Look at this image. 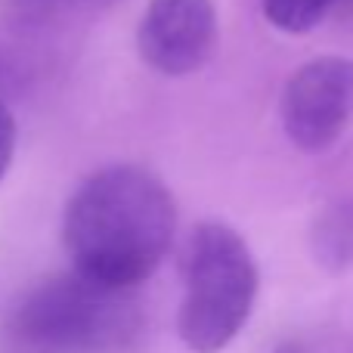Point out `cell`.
Listing matches in <instances>:
<instances>
[{
    "mask_svg": "<svg viewBox=\"0 0 353 353\" xmlns=\"http://www.w3.org/2000/svg\"><path fill=\"white\" fill-rule=\"evenodd\" d=\"M176 232L168 186L143 168L118 165L93 174L65 208V239L74 273L109 288L146 282Z\"/></svg>",
    "mask_w": 353,
    "mask_h": 353,
    "instance_id": "6da1fadb",
    "label": "cell"
},
{
    "mask_svg": "<svg viewBox=\"0 0 353 353\" xmlns=\"http://www.w3.org/2000/svg\"><path fill=\"white\" fill-rule=\"evenodd\" d=\"M143 335L130 288H109L72 273L43 282L10 316L19 353H128Z\"/></svg>",
    "mask_w": 353,
    "mask_h": 353,
    "instance_id": "7a4b0ae2",
    "label": "cell"
},
{
    "mask_svg": "<svg viewBox=\"0 0 353 353\" xmlns=\"http://www.w3.org/2000/svg\"><path fill=\"white\" fill-rule=\"evenodd\" d=\"M183 294L176 332L195 353H217L248 323L257 294V267L245 239L226 223H199L183 254Z\"/></svg>",
    "mask_w": 353,
    "mask_h": 353,
    "instance_id": "3957f363",
    "label": "cell"
},
{
    "mask_svg": "<svg viewBox=\"0 0 353 353\" xmlns=\"http://www.w3.org/2000/svg\"><path fill=\"white\" fill-rule=\"evenodd\" d=\"M282 128L301 152H325L353 118V62L319 56L292 74L282 93Z\"/></svg>",
    "mask_w": 353,
    "mask_h": 353,
    "instance_id": "277c9868",
    "label": "cell"
},
{
    "mask_svg": "<svg viewBox=\"0 0 353 353\" xmlns=\"http://www.w3.org/2000/svg\"><path fill=\"white\" fill-rule=\"evenodd\" d=\"M137 43L159 74H192L217 47V10L211 0H149Z\"/></svg>",
    "mask_w": 353,
    "mask_h": 353,
    "instance_id": "5b68a950",
    "label": "cell"
},
{
    "mask_svg": "<svg viewBox=\"0 0 353 353\" xmlns=\"http://www.w3.org/2000/svg\"><path fill=\"white\" fill-rule=\"evenodd\" d=\"M313 254L329 273H341L353 263V201H335L316 217Z\"/></svg>",
    "mask_w": 353,
    "mask_h": 353,
    "instance_id": "8992f818",
    "label": "cell"
},
{
    "mask_svg": "<svg viewBox=\"0 0 353 353\" xmlns=\"http://www.w3.org/2000/svg\"><path fill=\"white\" fill-rule=\"evenodd\" d=\"M335 6V0H263V16L270 19V25L288 34H304L313 31L329 10Z\"/></svg>",
    "mask_w": 353,
    "mask_h": 353,
    "instance_id": "52a82bcc",
    "label": "cell"
},
{
    "mask_svg": "<svg viewBox=\"0 0 353 353\" xmlns=\"http://www.w3.org/2000/svg\"><path fill=\"white\" fill-rule=\"evenodd\" d=\"M12 149H16V121H12L10 109L0 103V180L12 161Z\"/></svg>",
    "mask_w": 353,
    "mask_h": 353,
    "instance_id": "ba28073f",
    "label": "cell"
}]
</instances>
